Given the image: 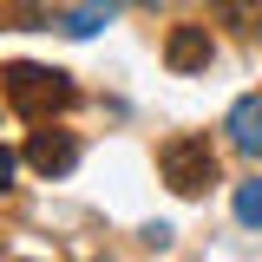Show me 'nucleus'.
Wrapping results in <instances>:
<instances>
[{
  "label": "nucleus",
  "mask_w": 262,
  "mask_h": 262,
  "mask_svg": "<svg viewBox=\"0 0 262 262\" xmlns=\"http://www.w3.org/2000/svg\"><path fill=\"white\" fill-rule=\"evenodd\" d=\"M7 105L33 125H46L53 112L72 105V79L53 72V66H7Z\"/></svg>",
  "instance_id": "1"
},
{
  "label": "nucleus",
  "mask_w": 262,
  "mask_h": 262,
  "mask_svg": "<svg viewBox=\"0 0 262 262\" xmlns=\"http://www.w3.org/2000/svg\"><path fill=\"white\" fill-rule=\"evenodd\" d=\"M7 184H13V151H0V196H7Z\"/></svg>",
  "instance_id": "8"
},
{
  "label": "nucleus",
  "mask_w": 262,
  "mask_h": 262,
  "mask_svg": "<svg viewBox=\"0 0 262 262\" xmlns=\"http://www.w3.org/2000/svg\"><path fill=\"white\" fill-rule=\"evenodd\" d=\"M158 170H164V184H170L177 196H203L210 184H216V144H210L203 131H177V138L158 151Z\"/></svg>",
  "instance_id": "2"
},
{
  "label": "nucleus",
  "mask_w": 262,
  "mask_h": 262,
  "mask_svg": "<svg viewBox=\"0 0 262 262\" xmlns=\"http://www.w3.org/2000/svg\"><path fill=\"white\" fill-rule=\"evenodd\" d=\"M229 144L262 158V98H236L229 105Z\"/></svg>",
  "instance_id": "6"
},
{
  "label": "nucleus",
  "mask_w": 262,
  "mask_h": 262,
  "mask_svg": "<svg viewBox=\"0 0 262 262\" xmlns=\"http://www.w3.org/2000/svg\"><path fill=\"white\" fill-rule=\"evenodd\" d=\"M210 59H216L210 27H170V39H164V66L170 72H203Z\"/></svg>",
  "instance_id": "3"
},
{
  "label": "nucleus",
  "mask_w": 262,
  "mask_h": 262,
  "mask_svg": "<svg viewBox=\"0 0 262 262\" xmlns=\"http://www.w3.org/2000/svg\"><path fill=\"white\" fill-rule=\"evenodd\" d=\"M27 164L39 170V177H66V170L79 164V138H72V131H33Z\"/></svg>",
  "instance_id": "4"
},
{
  "label": "nucleus",
  "mask_w": 262,
  "mask_h": 262,
  "mask_svg": "<svg viewBox=\"0 0 262 262\" xmlns=\"http://www.w3.org/2000/svg\"><path fill=\"white\" fill-rule=\"evenodd\" d=\"M236 223L262 229V177H249V184H236Z\"/></svg>",
  "instance_id": "7"
},
{
  "label": "nucleus",
  "mask_w": 262,
  "mask_h": 262,
  "mask_svg": "<svg viewBox=\"0 0 262 262\" xmlns=\"http://www.w3.org/2000/svg\"><path fill=\"white\" fill-rule=\"evenodd\" d=\"M118 7H125V0H79L72 13H59V33H72V39H92L98 27H112V20H118Z\"/></svg>",
  "instance_id": "5"
}]
</instances>
